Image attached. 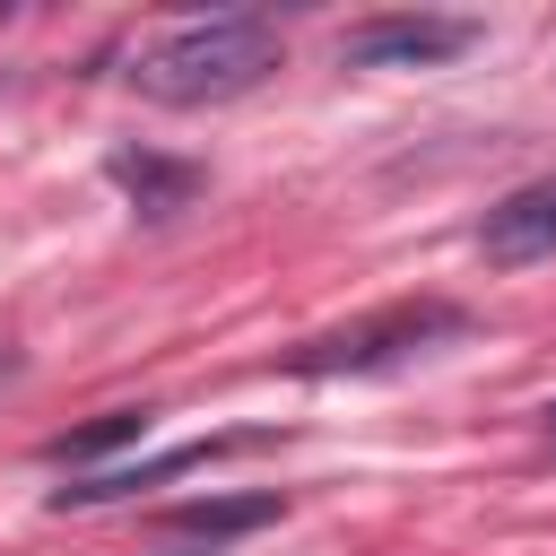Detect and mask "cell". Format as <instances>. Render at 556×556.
<instances>
[{"label":"cell","mask_w":556,"mask_h":556,"mask_svg":"<svg viewBox=\"0 0 556 556\" xmlns=\"http://www.w3.org/2000/svg\"><path fill=\"white\" fill-rule=\"evenodd\" d=\"M287 513V495L278 486H252V495H191V504H174L165 513V530H182V539H243V530H269Z\"/></svg>","instance_id":"7"},{"label":"cell","mask_w":556,"mask_h":556,"mask_svg":"<svg viewBox=\"0 0 556 556\" xmlns=\"http://www.w3.org/2000/svg\"><path fill=\"white\" fill-rule=\"evenodd\" d=\"M104 174L130 191V208H139V217H182V208L208 191V174H200L191 156H156V148H113V156H104Z\"/></svg>","instance_id":"6"},{"label":"cell","mask_w":556,"mask_h":556,"mask_svg":"<svg viewBox=\"0 0 556 556\" xmlns=\"http://www.w3.org/2000/svg\"><path fill=\"white\" fill-rule=\"evenodd\" d=\"M452 330H469V313L426 295V304H391V313H365V321H348V330H330V339L295 348L287 365H295V374H374V365H400L408 348H426V339H452Z\"/></svg>","instance_id":"2"},{"label":"cell","mask_w":556,"mask_h":556,"mask_svg":"<svg viewBox=\"0 0 556 556\" xmlns=\"http://www.w3.org/2000/svg\"><path fill=\"white\" fill-rule=\"evenodd\" d=\"M478 43V17H452V9H382V17H356L339 35V61L348 70H443Z\"/></svg>","instance_id":"3"},{"label":"cell","mask_w":556,"mask_h":556,"mask_svg":"<svg viewBox=\"0 0 556 556\" xmlns=\"http://www.w3.org/2000/svg\"><path fill=\"white\" fill-rule=\"evenodd\" d=\"M539 417H547V434H556V400H547V408H539Z\"/></svg>","instance_id":"9"},{"label":"cell","mask_w":556,"mask_h":556,"mask_svg":"<svg viewBox=\"0 0 556 556\" xmlns=\"http://www.w3.org/2000/svg\"><path fill=\"white\" fill-rule=\"evenodd\" d=\"M148 434V408H104V417H87V426H70V434H52L43 443V460L52 469H70V478H96L113 452H130Z\"/></svg>","instance_id":"8"},{"label":"cell","mask_w":556,"mask_h":556,"mask_svg":"<svg viewBox=\"0 0 556 556\" xmlns=\"http://www.w3.org/2000/svg\"><path fill=\"white\" fill-rule=\"evenodd\" d=\"M252 443H261V434H208V443H182V452H156V460H122V469L70 478V486H52V513L122 504V495H139V486H165V478H182V469H208V460H226V452H252Z\"/></svg>","instance_id":"4"},{"label":"cell","mask_w":556,"mask_h":556,"mask_svg":"<svg viewBox=\"0 0 556 556\" xmlns=\"http://www.w3.org/2000/svg\"><path fill=\"white\" fill-rule=\"evenodd\" d=\"M278 52H287V35L269 9H208V17H182L156 43H139L130 87L148 104H226V96L261 87L278 70Z\"/></svg>","instance_id":"1"},{"label":"cell","mask_w":556,"mask_h":556,"mask_svg":"<svg viewBox=\"0 0 556 556\" xmlns=\"http://www.w3.org/2000/svg\"><path fill=\"white\" fill-rule=\"evenodd\" d=\"M547 252H556V174L504 191V200L486 208V226H478V261H486V269H530V261H547Z\"/></svg>","instance_id":"5"}]
</instances>
